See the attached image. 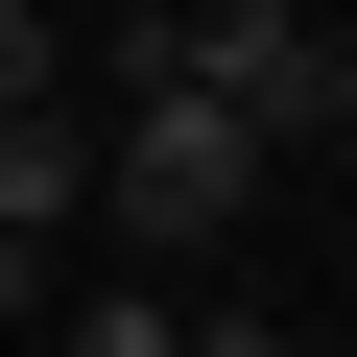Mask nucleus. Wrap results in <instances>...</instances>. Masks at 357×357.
Masks as SVG:
<instances>
[{
  "label": "nucleus",
  "mask_w": 357,
  "mask_h": 357,
  "mask_svg": "<svg viewBox=\"0 0 357 357\" xmlns=\"http://www.w3.org/2000/svg\"><path fill=\"white\" fill-rule=\"evenodd\" d=\"M143 96H215L238 143H333L357 119V24H310V0H167V24H119Z\"/></svg>",
  "instance_id": "obj_1"
},
{
  "label": "nucleus",
  "mask_w": 357,
  "mask_h": 357,
  "mask_svg": "<svg viewBox=\"0 0 357 357\" xmlns=\"http://www.w3.org/2000/svg\"><path fill=\"white\" fill-rule=\"evenodd\" d=\"M238 191H262V143H238L215 96H143V119L96 143V215H143V238H238Z\"/></svg>",
  "instance_id": "obj_2"
},
{
  "label": "nucleus",
  "mask_w": 357,
  "mask_h": 357,
  "mask_svg": "<svg viewBox=\"0 0 357 357\" xmlns=\"http://www.w3.org/2000/svg\"><path fill=\"white\" fill-rule=\"evenodd\" d=\"M72 215H96V119L48 96V119H0V262H48Z\"/></svg>",
  "instance_id": "obj_3"
},
{
  "label": "nucleus",
  "mask_w": 357,
  "mask_h": 357,
  "mask_svg": "<svg viewBox=\"0 0 357 357\" xmlns=\"http://www.w3.org/2000/svg\"><path fill=\"white\" fill-rule=\"evenodd\" d=\"M48 333H72V357H191V310H167V286H72Z\"/></svg>",
  "instance_id": "obj_4"
},
{
  "label": "nucleus",
  "mask_w": 357,
  "mask_h": 357,
  "mask_svg": "<svg viewBox=\"0 0 357 357\" xmlns=\"http://www.w3.org/2000/svg\"><path fill=\"white\" fill-rule=\"evenodd\" d=\"M48 72H72V48L24 24V0H0V119H48Z\"/></svg>",
  "instance_id": "obj_5"
},
{
  "label": "nucleus",
  "mask_w": 357,
  "mask_h": 357,
  "mask_svg": "<svg viewBox=\"0 0 357 357\" xmlns=\"http://www.w3.org/2000/svg\"><path fill=\"white\" fill-rule=\"evenodd\" d=\"M191 357H286V310H262V286H215V310H191Z\"/></svg>",
  "instance_id": "obj_6"
}]
</instances>
